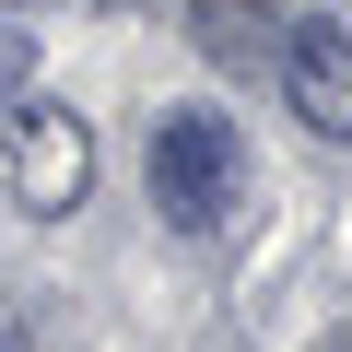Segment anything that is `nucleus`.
<instances>
[{"label":"nucleus","instance_id":"obj_1","mask_svg":"<svg viewBox=\"0 0 352 352\" xmlns=\"http://www.w3.org/2000/svg\"><path fill=\"white\" fill-rule=\"evenodd\" d=\"M153 200H164V223H176V235L235 223V200H247V141H235V118L176 106V118L153 129Z\"/></svg>","mask_w":352,"mask_h":352},{"label":"nucleus","instance_id":"obj_2","mask_svg":"<svg viewBox=\"0 0 352 352\" xmlns=\"http://www.w3.org/2000/svg\"><path fill=\"white\" fill-rule=\"evenodd\" d=\"M0 176H12V200H24L36 223H59V212H82V188H94V129H82L71 106L0 94Z\"/></svg>","mask_w":352,"mask_h":352},{"label":"nucleus","instance_id":"obj_3","mask_svg":"<svg viewBox=\"0 0 352 352\" xmlns=\"http://www.w3.org/2000/svg\"><path fill=\"white\" fill-rule=\"evenodd\" d=\"M282 94H294V118L317 129V141H352V36L340 24H282Z\"/></svg>","mask_w":352,"mask_h":352},{"label":"nucleus","instance_id":"obj_4","mask_svg":"<svg viewBox=\"0 0 352 352\" xmlns=\"http://www.w3.org/2000/svg\"><path fill=\"white\" fill-rule=\"evenodd\" d=\"M188 47L212 59V71H270L282 59V0H188Z\"/></svg>","mask_w":352,"mask_h":352},{"label":"nucleus","instance_id":"obj_5","mask_svg":"<svg viewBox=\"0 0 352 352\" xmlns=\"http://www.w3.org/2000/svg\"><path fill=\"white\" fill-rule=\"evenodd\" d=\"M24 71H36V36H24V24H0V94H24Z\"/></svg>","mask_w":352,"mask_h":352},{"label":"nucleus","instance_id":"obj_6","mask_svg":"<svg viewBox=\"0 0 352 352\" xmlns=\"http://www.w3.org/2000/svg\"><path fill=\"white\" fill-rule=\"evenodd\" d=\"M24 12H36V0H0V24H24Z\"/></svg>","mask_w":352,"mask_h":352},{"label":"nucleus","instance_id":"obj_7","mask_svg":"<svg viewBox=\"0 0 352 352\" xmlns=\"http://www.w3.org/2000/svg\"><path fill=\"white\" fill-rule=\"evenodd\" d=\"M0 352H24V340H12V317H0Z\"/></svg>","mask_w":352,"mask_h":352},{"label":"nucleus","instance_id":"obj_8","mask_svg":"<svg viewBox=\"0 0 352 352\" xmlns=\"http://www.w3.org/2000/svg\"><path fill=\"white\" fill-rule=\"evenodd\" d=\"M317 352H352V340H317Z\"/></svg>","mask_w":352,"mask_h":352}]
</instances>
